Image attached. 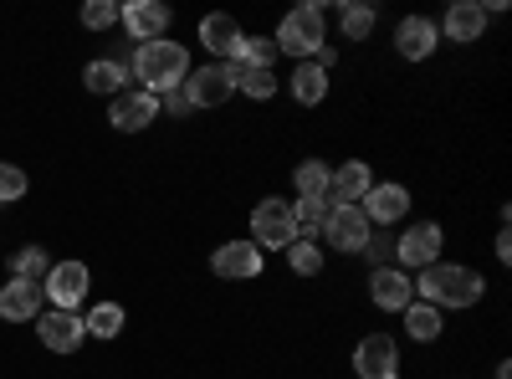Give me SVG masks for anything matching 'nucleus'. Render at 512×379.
<instances>
[{
  "mask_svg": "<svg viewBox=\"0 0 512 379\" xmlns=\"http://www.w3.org/2000/svg\"><path fill=\"white\" fill-rule=\"evenodd\" d=\"M415 282V298L420 303H431V308H477L482 303V292H487V282L472 272V267H461V262H431L420 277H410Z\"/></svg>",
  "mask_w": 512,
  "mask_h": 379,
  "instance_id": "1",
  "label": "nucleus"
},
{
  "mask_svg": "<svg viewBox=\"0 0 512 379\" xmlns=\"http://www.w3.org/2000/svg\"><path fill=\"white\" fill-rule=\"evenodd\" d=\"M128 67H134V82L144 93L164 98V93H175L185 88V77H190V52L180 47V41H144V47H134V57H128Z\"/></svg>",
  "mask_w": 512,
  "mask_h": 379,
  "instance_id": "2",
  "label": "nucleus"
},
{
  "mask_svg": "<svg viewBox=\"0 0 512 379\" xmlns=\"http://www.w3.org/2000/svg\"><path fill=\"white\" fill-rule=\"evenodd\" d=\"M277 52H287V57H297V62H308L323 41H328V26H323V6H292L287 16H282V26H277Z\"/></svg>",
  "mask_w": 512,
  "mask_h": 379,
  "instance_id": "3",
  "label": "nucleus"
},
{
  "mask_svg": "<svg viewBox=\"0 0 512 379\" xmlns=\"http://www.w3.org/2000/svg\"><path fill=\"white\" fill-rule=\"evenodd\" d=\"M441 246H446L441 221H415L410 231L395 236V267L400 272H425L431 262H441Z\"/></svg>",
  "mask_w": 512,
  "mask_h": 379,
  "instance_id": "4",
  "label": "nucleus"
},
{
  "mask_svg": "<svg viewBox=\"0 0 512 379\" xmlns=\"http://www.w3.org/2000/svg\"><path fill=\"white\" fill-rule=\"evenodd\" d=\"M88 292H93L88 262H52L47 282H41V298H47L52 308H62V313H77L82 303H88Z\"/></svg>",
  "mask_w": 512,
  "mask_h": 379,
  "instance_id": "5",
  "label": "nucleus"
},
{
  "mask_svg": "<svg viewBox=\"0 0 512 379\" xmlns=\"http://www.w3.org/2000/svg\"><path fill=\"white\" fill-rule=\"evenodd\" d=\"M251 241H256V246H277V251H287V246L297 241L292 205H287L282 195L256 200V210H251Z\"/></svg>",
  "mask_w": 512,
  "mask_h": 379,
  "instance_id": "6",
  "label": "nucleus"
},
{
  "mask_svg": "<svg viewBox=\"0 0 512 379\" xmlns=\"http://www.w3.org/2000/svg\"><path fill=\"white\" fill-rule=\"evenodd\" d=\"M180 93H185L190 108H221V103H231V98H236L231 62H205V67H195V72L185 77Z\"/></svg>",
  "mask_w": 512,
  "mask_h": 379,
  "instance_id": "7",
  "label": "nucleus"
},
{
  "mask_svg": "<svg viewBox=\"0 0 512 379\" xmlns=\"http://www.w3.org/2000/svg\"><path fill=\"white\" fill-rule=\"evenodd\" d=\"M36 339H41V349H52V354H77L82 344H88V323H82V313L41 308V318H36Z\"/></svg>",
  "mask_w": 512,
  "mask_h": 379,
  "instance_id": "8",
  "label": "nucleus"
},
{
  "mask_svg": "<svg viewBox=\"0 0 512 379\" xmlns=\"http://www.w3.org/2000/svg\"><path fill=\"white\" fill-rule=\"evenodd\" d=\"M154 118H159V98L144 88H123L118 98H108V123L118 134H144Z\"/></svg>",
  "mask_w": 512,
  "mask_h": 379,
  "instance_id": "9",
  "label": "nucleus"
},
{
  "mask_svg": "<svg viewBox=\"0 0 512 379\" xmlns=\"http://www.w3.org/2000/svg\"><path fill=\"white\" fill-rule=\"evenodd\" d=\"M262 267H267V257H262V246H256L251 236L216 246V257H210V272L226 277V282H251V277H262Z\"/></svg>",
  "mask_w": 512,
  "mask_h": 379,
  "instance_id": "10",
  "label": "nucleus"
},
{
  "mask_svg": "<svg viewBox=\"0 0 512 379\" xmlns=\"http://www.w3.org/2000/svg\"><path fill=\"white\" fill-rule=\"evenodd\" d=\"M374 236V226H369V216L359 205H333L328 210V226H323V241L333 246V251H364V241Z\"/></svg>",
  "mask_w": 512,
  "mask_h": 379,
  "instance_id": "11",
  "label": "nucleus"
},
{
  "mask_svg": "<svg viewBox=\"0 0 512 379\" xmlns=\"http://www.w3.org/2000/svg\"><path fill=\"white\" fill-rule=\"evenodd\" d=\"M354 369L359 379H400V344L390 333H369L354 349Z\"/></svg>",
  "mask_w": 512,
  "mask_h": 379,
  "instance_id": "12",
  "label": "nucleus"
},
{
  "mask_svg": "<svg viewBox=\"0 0 512 379\" xmlns=\"http://www.w3.org/2000/svg\"><path fill=\"white\" fill-rule=\"evenodd\" d=\"M169 6H159V0H128V6L118 11V26L128 31V41L134 47H144V41H159L164 31H169Z\"/></svg>",
  "mask_w": 512,
  "mask_h": 379,
  "instance_id": "13",
  "label": "nucleus"
},
{
  "mask_svg": "<svg viewBox=\"0 0 512 379\" xmlns=\"http://www.w3.org/2000/svg\"><path fill=\"white\" fill-rule=\"evenodd\" d=\"M369 303H374L379 313H405V308L415 303L410 272H400V267H374V277H369Z\"/></svg>",
  "mask_w": 512,
  "mask_h": 379,
  "instance_id": "14",
  "label": "nucleus"
},
{
  "mask_svg": "<svg viewBox=\"0 0 512 379\" xmlns=\"http://www.w3.org/2000/svg\"><path fill=\"white\" fill-rule=\"evenodd\" d=\"M359 210L369 216L374 231H390L400 216H410V190H405V185H379V180H374V190L359 200Z\"/></svg>",
  "mask_w": 512,
  "mask_h": 379,
  "instance_id": "15",
  "label": "nucleus"
},
{
  "mask_svg": "<svg viewBox=\"0 0 512 379\" xmlns=\"http://www.w3.org/2000/svg\"><path fill=\"white\" fill-rule=\"evenodd\" d=\"M241 41H246V31H241V21H236L231 11H210V16L200 21V47L216 52L221 62H236Z\"/></svg>",
  "mask_w": 512,
  "mask_h": 379,
  "instance_id": "16",
  "label": "nucleus"
},
{
  "mask_svg": "<svg viewBox=\"0 0 512 379\" xmlns=\"http://www.w3.org/2000/svg\"><path fill=\"white\" fill-rule=\"evenodd\" d=\"M436 47H441V31H436L431 16H405V21L395 26V52H400L405 62H425Z\"/></svg>",
  "mask_w": 512,
  "mask_h": 379,
  "instance_id": "17",
  "label": "nucleus"
},
{
  "mask_svg": "<svg viewBox=\"0 0 512 379\" xmlns=\"http://www.w3.org/2000/svg\"><path fill=\"white\" fill-rule=\"evenodd\" d=\"M41 282H21V277H11L6 287H0V318L6 323H36L41 318Z\"/></svg>",
  "mask_w": 512,
  "mask_h": 379,
  "instance_id": "18",
  "label": "nucleus"
},
{
  "mask_svg": "<svg viewBox=\"0 0 512 379\" xmlns=\"http://www.w3.org/2000/svg\"><path fill=\"white\" fill-rule=\"evenodd\" d=\"M369 190H374V170H369L364 159L338 164V170H333V180H328V200H333V205H359Z\"/></svg>",
  "mask_w": 512,
  "mask_h": 379,
  "instance_id": "19",
  "label": "nucleus"
},
{
  "mask_svg": "<svg viewBox=\"0 0 512 379\" xmlns=\"http://www.w3.org/2000/svg\"><path fill=\"white\" fill-rule=\"evenodd\" d=\"M487 21H492V16L482 11V0H456L436 31H446V41H461V47H466V41H482Z\"/></svg>",
  "mask_w": 512,
  "mask_h": 379,
  "instance_id": "20",
  "label": "nucleus"
},
{
  "mask_svg": "<svg viewBox=\"0 0 512 379\" xmlns=\"http://www.w3.org/2000/svg\"><path fill=\"white\" fill-rule=\"evenodd\" d=\"M287 82H292V98L303 103V108H318V103L328 98V72L313 67V62H297Z\"/></svg>",
  "mask_w": 512,
  "mask_h": 379,
  "instance_id": "21",
  "label": "nucleus"
},
{
  "mask_svg": "<svg viewBox=\"0 0 512 379\" xmlns=\"http://www.w3.org/2000/svg\"><path fill=\"white\" fill-rule=\"evenodd\" d=\"M400 318H405V333H410L415 344H431V339H441V328H446L441 308H431V303H420V298H415V303H410V308H405Z\"/></svg>",
  "mask_w": 512,
  "mask_h": 379,
  "instance_id": "22",
  "label": "nucleus"
},
{
  "mask_svg": "<svg viewBox=\"0 0 512 379\" xmlns=\"http://www.w3.org/2000/svg\"><path fill=\"white\" fill-rule=\"evenodd\" d=\"M328 180H333V170L323 159H303L292 170V185H297V200H328Z\"/></svg>",
  "mask_w": 512,
  "mask_h": 379,
  "instance_id": "23",
  "label": "nucleus"
},
{
  "mask_svg": "<svg viewBox=\"0 0 512 379\" xmlns=\"http://www.w3.org/2000/svg\"><path fill=\"white\" fill-rule=\"evenodd\" d=\"M231 77H236V93H246L256 103H267L277 93V72L272 67H241V62H231Z\"/></svg>",
  "mask_w": 512,
  "mask_h": 379,
  "instance_id": "24",
  "label": "nucleus"
},
{
  "mask_svg": "<svg viewBox=\"0 0 512 379\" xmlns=\"http://www.w3.org/2000/svg\"><path fill=\"white\" fill-rule=\"evenodd\" d=\"M328 210H333V200H292L297 236H303V241H318V236H323V226H328Z\"/></svg>",
  "mask_w": 512,
  "mask_h": 379,
  "instance_id": "25",
  "label": "nucleus"
},
{
  "mask_svg": "<svg viewBox=\"0 0 512 379\" xmlns=\"http://www.w3.org/2000/svg\"><path fill=\"white\" fill-rule=\"evenodd\" d=\"M123 62H113V57H103V62H88V72H82V82H88L93 93H103V98H118L123 93Z\"/></svg>",
  "mask_w": 512,
  "mask_h": 379,
  "instance_id": "26",
  "label": "nucleus"
},
{
  "mask_svg": "<svg viewBox=\"0 0 512 379\" xmlns=\"http://www.w3.org/2000/svg\"><path fill=\"white\" fill-rule=\"evenodd\" d=\"M47 272H52L47 246H21L11 257V277H21V282H47Z\"/></svg>",
  "mask_w": 512,
  "mask_h": 379,
  "instance_id": "27",
  "label": "nucleus"
},
{
  "mask_svg": "<svg viewBox=\"0 0 512 379\" xmlns=\"http://www.w3.org/2000/svg\"><path fill=\"white\" fill-rule=\"evenodd\" d=\"M82 323H88V339H118L123 333V308L118 303H98L82 313Z\"/></svg>",
  "mask_w": 512,
  "mask_h": 379,
  "instance_id": "28",
  "label": "nucleus"
},
{
  "mask_svg": "<svg viewBox=\"0 0 512 379\" xmlns=\"http://www.w3.org/2000/svg\"><path fill=\"white\" fill-rule=\"evenodd\" d=\"M287 267H292L297 277H318V272H323V246L297 236V241L287 246Z\"/></svg>",
  "mask_w": 512,
  "mask_h": 379,
  "instance_id": "29",
  "label": "nucleus"
},
{
  "mask_svg": "<svg viewBox=\"0 0 512 379\" xmlns=\"http://www.w3.org/2000/svg\"><path fill=\"white\" fill-rule=\"evenodd\" d=\"M338 26H344L349 41H364L374 31V6H359V0H349V6H338Z\"/></svg>",
  "mask_w": 512,
  "mask_h": 379,
  "instance_id": "30",
  "label": "nucleus"
},
{
  "mask_svg": "<svg viewBox=\"0 0 512 379\" xmlns=\"http://www.w3.org/2000/svg\"><path fill=\"white\" fill-rule=\"evenodd\" d=\"M241 67H272L277 62V41L272 36H246L241 41V52H236Z\"/></svg>",
  "mask_w": 512,
  "mask_h": 379,
  "instance_id": "31",
  "label": "nucleus"
},
{
  "mask_svg": "<svg viewBox=\"0 0 512 379\" xmlns=\"http://www.w3.org/2000/svg\"><path fill=\"white\" fill-rule=\"evenodd\" d=\"M118 0H88V6H82V26L88 31H108V26H118Z\"/></svg>",
  "mask_w": 512,
  "mask_h": 379,
  "instance_id": "32",
  "label": "nucleus"
},
{
  "mask_svg": "<svg viewBox=\"0 0 512 379\" xmlns=\"http://www.w3.org/2000/svg\"><path fill=\"white\" fill-rule=\"evenodd\" d=\"M26 190H31V180H26V170H21V164H0V205L21 200Z\"/></svg>",
  "mask_w": 512,
  "mask_h": 379,
  "instance_id": "33",
  "label": "nucleus"
},
{
  "mask_svg": "<svg viewBox=\"0 0 512 379\" xmlns=\"http://www.w3.org/2000/svg\"><path fill=\"white\" fill-rule=\"evenodd\" d=\"M364 257H369L374 267H395V236H390V231H374V236L364 241Z\"/></svg>",
  "mask_w": 512,
  "mask_h": 379,
  "instance_id": "34",
  "label": "nucleus"
},
{
  "mask_svg": "<svg viewBox=\"0 0 512 379\" xmlns=\"http://www.w3.org/2000/svg\"><path fill=\"white\" fill-rule=\"evenodd\" d=\"M159 113H175V118H185V113H195V108H190V103H185V93L175 88V93H164V98H159Z\"/></svg>",
  "mask_w": 512,
  "mask_h": 379,
  "instance_id": "35",
  "label": "nucleus"
},
{
  "mask_svg": "<svg viewBox=\"0 0 512 379\" xmlns=\"http://www.w3.org/2000/svg\"><path fill=\"white\" fill-rule=\"evenodd\" d=\"M497 262H512V236H507V226L497 231Z\"/></svg>",
  "mask_w": 512,
  "mask_h": 379,
  "instance_id": "36",
  "label": "nucleus"
},
{
  "mask_svg": "<svg viewBox=\"0 0 512 379\" xmlns=\"http://www.w3.org/2000/svg\"><path fill=\"white\" fill-rule=\"evenodd\" d=\"M497 379H512V364H507V359L497 364Z\"/></svg>",
  "mask_w": 512,
  "mask_h": 379,
  "instance_id": "37",
  "label": "nucleus"
}]
</instances>
